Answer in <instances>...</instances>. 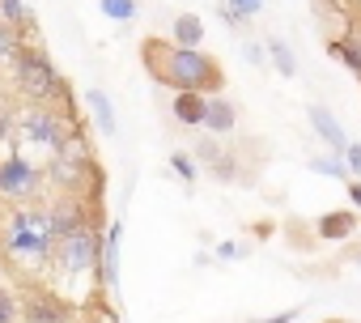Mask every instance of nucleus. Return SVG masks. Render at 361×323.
Here are the masks:
<instances>
[{
    "instance_id": "f257e3e1",
    "label": "nucleus",
    "mask_w": 361,
    "mask_h": 323,
    "mask_svg": "<svg viewBox=\"0 0 361 323\" xmlns=\"http://www.w3.org/2000/svg\"><path fill=\"white\" fill-rule=\"evenodd\" d=\"M140 60H145V73L166 85V90H196V94H221L226 90V73L221 64L200 51V47H178L170 39H145L140 43Z\"/></svg>"
},
{
    "instance_id": "f03ea898",
    "label": "nucleus",
    "mask_w": 361,
    "mask_h": 323,
    "mask_svg": "<svg viewBox=\"0 0 361 323\" xmlns=\"http://www.w3.org/2000/svg\"><path fill=\"white\" fill-rule=\"evenodd\" d=\"M0 251L18 272H43L51 268L56 255V234H51V217L43 205H13L0 230Z\"/></svg>"
},
{
    "instance_id": "7ed1b4c3",
    "label": "nucleus",
    "mask_w": 361,
    "mask_h": 323,
    "mask_svg": "<svg viewBox=\"0 0 361 323\" xmlns=\"http://www.w3.org/2000/svg\"><path fill=\"white\" fill-rule=\"evenodd\" d=\"M9 73H13V90L22 94V102H30V106H56V102H60V111H64V115L73 111L68 81L60 77V68L47 60V51H43V47L26 43V47L13 56Z\"/></svg>"
},
{
    "instance_id": "20e7f679",
    "label": "nucleus",
    "mask_w": 361,
    "mask_h": 323,
    "mask_svg": "<svg viewBox=\"0 0 361 323\" xmlns=\"http://www.w3.org/2000/svg\"><path fill=\"white\" fill-rule=\"evenodd\" d=\"M98 272H102V230H98V221L56 243L51 276H56L60 293L77 298V285L81 281H98Z\"/></svg>"
},
{
    "instance_id": "39448f33",
    "label": "nucleus",
    "mask_w": 361,
    "mask_h": 323,
    "mask_svg": "<svg viewBox=\"0 0 361 323\" xmlns=\"http://www.w3.org/2000/svg\"><path fill=\"white\" fill-rule=\"evenodd\" d=\"M73 132H77L73 115H64L60 106H30L26 102L18 111V149L39 157V162H47Z\"/></svg>"
},
{
    "instance_id": "423d86ee",
    "label": "nucleus",
    "mask_w": 361,
    "mask_h": 323,
    "mask_svg": "<svg viewBox=\"0 0 361 323\" xmlns=\"http://www.w3.org/2000/svg\"><path fill=\"white\" fill-rule=\"evenodd\" d=\"M43 171H47V183L64 196H81L94 179V149L85 145V132L77 128L47 162H43Z\"/></svg>"
},
{
    "instance_id": "0eeeda50",
    "label": "nucleus",
    "mask_w": 361,
    "mask_h": 323,
    "mask_svg": "<svg viewBox=\"0 0 361 323\" xmlns=\"http://www.w3.org/2000/svg\"><path fill=\"white\" fill-rule=\"evenodd\" d=\"M47 183V171H43V162L13 149L0 157V200H9V205H35L39 192Z\"/></svg>"
},
{
    "instance_id": "6e6552de",
    "label": "nucleus",
    "mask_w": 361,
    "mask_h": 323,
    "mask_svg": "<svg viewBox=\"0 0 361 323\" xmlns=\"http://www.w3.org/2000/svg\"><path fill=\"white\" fill-rule=\"evenodd\" d=\"M77 306L60 289H30L22 298V323H73Z\"/></svg>"
},
{
    "instance_id": "1a4fd4ad",
    "label": "nucleus",
    "mask_w": 361,
    "mask_h": 323,
    "mask_svg": "<svg viewBox=\"0 0 361 323\" xmlns=\"http://www.w3.org/2000/svg\"><path fill=\"white\" fill-rule=\"evenodd\" d=\"M306 119H310V132H314L331 153H344V149H348V136H344V128H340V119H336V111H331V106L314 102V106L306 111Z\"/></svg>"
},
{
    "instance_id": "9d476101",
    "label": "nucleus",
    "mask_w": 361,
    "mask_h": 323,
    "mask_svg": "<svg viewBox=\"0 0 361 323\" xmlns=\"http://www.w3.org/2000/svg\"><path fill=\"white\" fill-rule=\"evenodd\" d=\"M170 115L178 128H204V115H209V94H196V90H178L170 98Z\"/></svg>"
},
{
    "instance_id": "9b49d317",
    "label": "nucleus",
    "mask_w": 361,
    "mask_h": 323,
    "mask_svg": "<svg viewBox=\"0 0 361 323\" xmlns=\"http://www.w3.org/2000/svg\"><path fill=\"white\" fill-rule=\"evenodd\" d=\"M119 243H123V221L102 226V272H98V285L102 289H115L119 285Z\"/></svg>"
},
{
    "instance_id": "f8f14e48",
    "label": "nucleus",
    "mask_w": 361,
    "mask_h": 323,
    "mask_svg": "<svg viewBox=\"0 0 361 323\" xmlns=\"http://www.w3.org/2000/svg\"><path fill=\"white\" fill-rule=\"evenodd\" d=\"M204 128H209V136H230V132L238 128V106H234V98H226V94H209Z\"/></svg>"
},
{
    "instance_id": "ddd939ff",
    "label": "nucleus",
    "mask_w": 361,
    "mask_h": 323,
    "mask_svg": "<svg viewBox=\"0 0 361 323\" xmlns=\"http://www.w3.org/2000/svg\"><path fill=\"white\" fill-rule=\"evenodd\" d=\"M314 230H319V238H327V243H344V238L357 234V209H331V213H323V217L314 221Z\"/></svg>"
},
{
    "instance_id": "4468645a",
    "label": "nucleus",
    "mask_w": 361,
    "mask_h": 323,
    "mask_svg": "<svg viewBox=\"0 0 361 323\" xmlns=\"http://www.w3.org/2000/svg\"><path fill=\"white\" fill-rule=\"evenodd\" d=\"M85 106H90V119L102 136H115V102L106 98V90H85Z\"/></svg>"
},
{
    "instance_id": "2eb2a0df",
    "label": "nucleus",
    "mask_w": 361,
    "mask_h": 323,
    "mask_svg": "<svg viewBox=\"0 0 361 323\" xmlns=\"http://www.w3.org/2000/svg\"><path fill=\"white\" fill-rule=\"evenodd\" d=\"M327 51H331L336 64H344V68L361 81V35H340V39L327 43Z\"/></svg>"
},
{
    "instance_id": "dca6fc26",
    "label": "nucleus",
    "mask_w": 361,
    "mask_h": 323,
    "mask_svg": "<svg viewBox=\"0 0 361 323\" xmlns=\"http://www.w3.org/2000/svg\"><path fill=\"white\" fill-rule=\"evenodd\" d=\"M170 43H178V47H200L204 43V22L196 13H178L174 26H170Z\"/></svg>"
},
{
    "instance_id": "f3484780",
    "label": "nucleus",
    "mask_w": 361,
    "mask_h": 323,
    "mask_svg": "<svg viewBox=\"0 0 361 323\" xmlns=\"http://www.w3.org/2000/svg\"><path fill=\"white\" fill-rule=\"evenodd\" d=\"M310 175H323V179H336V183H348V166H344V153H310Z\"/></svg>"
},
{
    "instance_id": "a211bd4d",
    "label": "nucleus",
    "mask_w": 361,
    "mask_h": 323,
    "mask_svg": "<svg viewBox=\"0 0 361 323\" xmlns=\"http://www.w3.org/2000/svg\"><path fill=\"white\" fill-rule=\"evenodd\" d=\"M268 64H272L285 81L298 77V56H293V47H289L285 39H268Z\"/></svg>"
},
{
    "instance_id": "6ab92c4d",
    "label": "nucleus",
    "mask_w": 361,
    "mask_h": 323,
    "mask_svg": "<svg viewBox=\"0 0 361 323\" xmlns=\"http://www.w3.org/2000/svg\"><path fill=\"white\" fill-rule=\"evenodd\" d=\"M0 22H9L18 30H35L39 26V18H35V9L26 5V0H0Z\"/></svg>"
},
{
    "instance_id": "aec40b11",
    "label": "nucleus",
    "mask_w": 361,
    "mask_h": 323,
    "mask_svg": "<svg viewBox=\"0 0 361 323\" xmlns=\"http://www.w3.org/2000/svg\"><path fill=\"white\" fill-rule=\"evenodd\" d=\"M26 30H18V26H9V22H0V68H9L13 64V56L26 47V39H22Z\"/></svg>"
},
{
    "instance_id": "412c9836",
    "label": "nucleus",
    "mask_w": 361,
    "mask_h": 323,
    "mask_svg": "<svg viewBox=\"0 0 361 323\" xmlns=\"http://www.w3.org/2000/svg\"><path fill=\"white\" fill-rule=\"evenodd\" d=\"M170 171L183 179L188 188L200 179V162H196V153H188V149H178V153H170Z\"/></svg>"
},
{
    "instance_id": "4be33fe9",
    "label": "nucleus",
    "mask_w": 361,
    "mask_h": 323,
    "mask_svg": "<svg viewBox=\"0 0 361 323\" xmlns=\"http://www.w3.org/2000/svg\"><path fill=\"white\" fill-rule=\"evenodd\" d=\"M18 149V111L0 106V157Z\"/></svg>"
},
{
    "instance_id": "5701e85b",
    "label": "nucleus",
    "mask_w": 361,
    "mask_h": 323,
    "mask_svg": "<svg viewBox=\"0 0 361 323\" xmlns=\"http://www.w3.org/2000/svg\"><path fill=\"white\" fill-rule=\"evenodd\" d=\"M98 9H102V18H111V22H132L136 18V0H98Z\"/></svg>"
},
{
    "instance_id": "b1692460",
    "label": "nucleus",
    "mask_w": 361,
    "mask_h": 323,
    "mask_svg": "<svg viewBox=\"0 0 361 323\" xmlns=\"http://www.w3.org/2000/svg\"><path fill=\"white\" fill-rule=\"evenodd\" d=\"M18 319H22V298L9 285H0V323H18Z\"/></svg>"
},
{
    "instance_id": "393cba45",
    "label": "nucleus",
    "mask_w": 361,
    "mask_h": 323,
    "mask_svg": "<svg viewBox=\"0 0 361 323\" xmlns=\"http://www.w3.org/2000/svg\"><path fill=\"white\" fill-rule=\"evenodd\" d=\"M209 175H213V179H221V183H234V179H238V157L226 149V153L213 162V166H209Z\"/></svg>"
},
{
    "instance_id": "a878e982",
    "label": "nucleus",
    "mask_w": 361,
    "mask_h": 323,
    "mask_svg": "<svg viewBox=\"0 0 361 323\" xmlns=\"http://www.w3.org/2000/svg\"><path fill=\"white\" fill-rule=\"evenodd\" d=\"M192 153H196V162H204V166H213V162H217V157H221V153H226V149H221V145H217V136H200V140H196V149H192Z\"/></svg>"
},
{
    "instance_id": "bb28decb",
    "label": "nucleus",
    "mask_w": 361,
    "mask_h": 323,
    "mask_svg": "<svg viewBox=\"0 0 361 323\" xmlns=\"http://www.w3.org/2000/svg\"><path fill=\"white\" fill-rule=\"evenodd\" d=\"M217 18H221V22H226L230 30H243V26L251 22V18H243V13H238V9L230 5V0H221V5H217Z\"/></svg>"
},
{
    "instance_id": "cd10ccee",
    "label": "nucleus",
    "mask_w": 361,
    "mask_h": 323,
    "mask_svg": "<svg viewBox=\"0 0 361 323\" xmlns=\"http://www.w3.org/2000/svg\"><path fill=\"white\" fill-rule=\"evenodd\" d=\"M344 166H348L353 179H361V140H348V149H344Z\"/></svg>"
},
{
    "instance_id": "c85d7f7f",
    "label": "nucleus",
    "mask_w": 361,
    "mask_h": 323,
    "mask_svg": "<svg viewBox=\"0 0 361 323\" xmlns=\"http://www.w3.org/2000/svg\"><path fill=\"white\" fill-rule=\"evenodd\" d=\"M243 56H247V64L264 68V64H268V43H247V47H243Z\"/></svg>"
},
{
    "instance_id": "c756f323",
    "label": "nucleus",
    "mask_w": 361,
    "mask_h": 323,
    "mask_svg": "<svg viewBox=\"0 0 361 323\" xmlns=\"http://www.w3.org/2000/svg\"><path fill=\"white\" fill-rule=\"evenodd\" d=\"M230 5H234L243 18H259V13H264V0H230Z\"/></svg>"
},
{
    "instance_id": "7c9ffc66",
    "label": "nucleus",
    "mask_w": 361,
    "mask_h": 323,
    "mask_svg": "<svg viewBox=\"0 0 361 323\" xmlns=\"http://www.w3.org/2000/svg\"><path fill=\"white\" fill-rule=\"evenodd\" d=\"M213 255H217V260H238V255H243V247H238V243H217V251H213Z\"/></svg>"
},
{
    "instance_id": "2f4dec72",
    "label": "nucleus",
    "mask_w": 361,
    "mask_h": 323,
    "mask_svg": "<svg viewBox=\"0 0 361 323\" xmlns=\"http://www.w3.org/2000/svg\"><path fill=\"white\" fill-rule=\"evenodd\" d=\"M293 319H298V310H276L268 319H247V323H293Z\"/></svg>"
},
{
    "instance_id": "473e14b6",
    "label": "nucleus",
    "mask_w": 361,
    "mask_h": 323,
    "mask_svg": "<svg viewBox=\"0 0 361 323\" xmlns=\"http://www.w3.org/2000/svg\"><path fill=\"white\" fill-rule=\"evenodd\" d=\"M344 192H348V205L361 213V179H348V183H344Z\"/></svg>"
},
{
    "instance_id": "72a5a7b5",
    "label": "nucleus",
    "mask_w": 361,
    "mask_h": 323,
    "mask_svg": "<svg viewBox=\"0 0 361 323\" xmlns=\"http://www.w3.org/2000/svg\"><path fill=\"white\" fill-rule=\"evenodd\" d=\"M327 323H348V319H327Z\"/></svg>"
},
{
    "instance_id": "f704fd0d",
    "label": "nucleus",
    "mask_w": 361,
    "mask_h": 323,
    "mask_svg": "<svg viewBox=\"0 0 361 323\" xmlns=\"http://www.w3.org/2000/svg\"><path fill=\"white\" fill-rule=\"evenodd\" d=\"M0 285H5V268H0Z\"/></svg>"
},
{
    "instance_id": "c9c22d12",
    "label": "nucleus",
    "mask_w": 361,
    "mask_h": 323,
    "mask_svg": "<svg viewBox=\"0 0 361 323\" xmlns=\"http://www.w3.org/2000/svg\"><path fill=\"white\" fill-rule=\"evenodd\" d=\"M0 230H5V221H0Z\"/></svg>"
},
{
    "instance_id": "e433bc0d",
    "label": "nucleus",
    "mask_w": 361,
    "mask_h": 323,
    "mask_svg": "<svg viewBox=\"0 0 361 323\" xmlns=\"http://www.w3.org/2000/svg\"><path fill=\"white\" fill-rule=\"evenodd\" d=\"M357 268H361V260H357Z\"/></svg>"
},
{
    "instance_id": "4c0bfd02",
    "label": "nucleus",
    "mask_w": 361,
    "mask_h": 323,
    "mask_svg": "<svg viewBox=\"0 0 361 323\" xmlns=\"http://www.w3.org/2000/svg\"><path fill=\"white\" fill-rule=\"evenodd\" d=\"M357 5H361V0H357Z\"/></svg>"
}]
</instances>
